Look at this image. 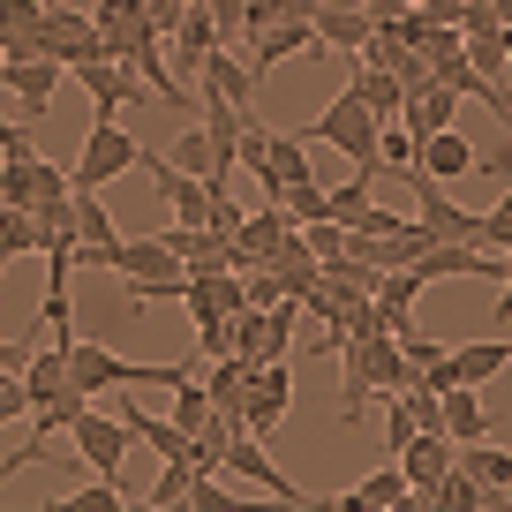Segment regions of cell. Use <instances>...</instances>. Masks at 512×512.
Here are the masks:
<instances>
[{
    "label": "cell",
    "mask_w": 512,
    "mask_h": 512,
    "mask_svg": "<svg viewBox=\"0 0 512 512\" xmlns=\"http://www.w3.org/2000/svg\"><path fill=\"white\" fill-rule=\"evenodd\" d=\"M166 422H174L181 437H196V430L211 422V392H204V384H189V377H181V384H174V415H166Z\"/></svg>",
    "instance_id": "cell-23"
},
{
    "label": "cell",
    "mask_w": 512,
    "mask_h": 512,
    "mask_svg": "<svg viewBox=\"0 0 512 512\" xmlns=\"http://www.w3.org/2000/svg\"><path fill=\"white\" fill-rule=\"evenodd\" d=\"M392 467H400V482H407V512H415L422 497L445 482V467H452V437H445V430H415L400 452H392Z\"/></svg>",
    "instance_id": "cell-9"
},
{
    "label": "cell",
    "mask_w": 512,
    "mask_h": 512,
    "mask_svg": "<svg viewBox=\"0 0 512 512\" xmlns=\"http://www.w3.org/2000/svg\"><path fill=\"white\" fill-rule=\"evenodd\" d=\"M61 354H68V377H76V392H91V400H106V392H128V384H166V392H174V384L189 377L181 362H121V354H113L98 332H76Z\"/></svg>",
    "instance_id": "cell-2"
},
{
    "label": "cell",
    "mask_w": 512,
    "mask_h": 512,
    "mask_svg": "<svg viewBox=\"0 0 512 512\" xmlns=\"http://www.w3.org/2000/svg\"><path fill=\"white\" fill-rule=\"evenodd\" d=\"M68 226H76V249H113L121 241V226L98 204V189H68Z\"/></svg>",
    "instance_id": "cell-17"
},
{
    "label": "cell",
    "mask_w": 512,
    "mask_h": 512,
    "mask_svg": "<svg viewBox=\"0 0 512 512\" xmlns=\"http://www.w3.org/2000/svg\"><path fill=\"white\" fill-rule=\"evenodd\" d=\"M181 505H196V512H219V505H234V490H226L219 475H204V467H196V475H189V490H181Z\"/></svg>",
    "instance_id": "cell-29"
},
{
    "label": "cell",
    "mask_w": 512,
    "mask_h": 512,
    "mask_svg": "<svg viewBox=\"0 0 512 512\" xmlns=\"http://www.w3.org/2000/svg\"><path fill=\"white\" fill-rule=\"evenodd\" d=\"M332 354H339V422H362L369 400L415 384V369H407V354L392 347V332H347Z\"/></svg>",
    "instance_id": "cell-1"
},
{
    "label": "cell",
    "mask_w": 512,
    "mask_h": 512,
    "mask_svg": "<svg viewBox=\"0 0 512 512\" xmlns=\"http://www.w3.org/2000/svg\"><path fill=\"white\" fill-rule=\"evenodd\" d=\"M166 166H174V174H196V181H204V174H211V136H204V128H189V136H174V151H166Z\"/></svg>",
    "instance_id": "cell-24"
},
{
    "label": "cell",
    "mask_w": 512,
    "mask_h": 512,
    "mask_svg": "<svg viewBox=\"0 0 512 512\" xmlns=\"http://www.w3.org/2000/svg\"><path fill=\"white\" fill-rule=\"evenodd\" d=\"M189 475H196V460H166L144 505H151V512H174V505H181V490H189Z\"/></svg>",
    "instance_id": "cell-25"
},
{
    "label": "cell",
    "mask_w": 512,
    "mask_h": 512,
    "mask_svg": "<svg viewBox=\"0 0 512 512\" xmlns=\"http://www.w3.org/2000/svg\"><path fill=\"white\" fill-rule=\"evenodd\" d=\"M46 0H0V38H38Z\"/></svg>",
    "instance_id": "cell-27"
},
{
    "label": "cell",
    "mask_w": 512,
    "mask_h": 512,
    "mask_svg": "<svg viewBox=\"0 0 512 512\" xmlns=\"http://www.w3.org/2000/svg\"><path fill=\"white\" fill-rule=\"evenodd\" d=\"M354 505H362V512H407V482H400V467L384 460L369 482H354Z\"/></svg>",
    "instance_id": "cell-22"
},
{
    "label": "cell",
    "mask_w": 512,
    "mask_h": 512,
    "mask_svg": "<svg viewBox=\"0 0 512 512\" xmlns=\"http://www.w3.org/2000/svg\"><path fill=\"white\" fill-rule=\"evenodd\" d=\"M415 166L430 181H467L475 174V144H467L460 128H430V136H415Z\"/></svg>",
    "instance_id": "cell-14"
},
{
    "label": "cell",
    "mask_w": 512,
    "mask_h": 512,
    "mask_svg": "<svg viewBox=\"0 0 512 512\" xmlns=\"http://www.w3.org/2000/svg\"><path fill=\"white\" fill-rule=\"evenodd\" d=\"M392 347H400V354H407V369H415V377H422V369H430L437 354H445V339H430V332H422V324H407V332H392Z\"/></svg>",
    "instance_id": "cell-28"
},
{
    "label": "cell",
    "mask_w": 512,
    "mask_h": 512,
    "mask_svg": "<svg viewBox=\"0 0 512 512\" xmlns=\"http://www.w3.org/2000/svg\"><path fill=\"white\" fill-rule=\"evenodd\" d=\"M121 430L136 437V445H151L159 460H189V437L174 430L166 415H151V407H136V400H121Z\"/></svg>",
    "instance_id": "cell-16"
},
{
    "label": "cell",
    "mask_w": 512,
    "mask_h": 512,
    "mask_svg": "<svg viewBox=\"0 0 512 512\" xmlns=\"http://www.w3.org/2000/svg\"><path fill=\"white\" fill-rule=\"evenodd\" d=\"M407 437H415V415H407V400H400V392H384V460H392V452H400Z\"/></svg>",
    "instance_id": "cell-30"
},
{
    "label": "cell",
    "mask_w": 512,
    "mask_h": 512,
    "mask_svg": "<svg viewBox=\"0 0 512 512\" xmlns=\"http://www.w3.org/2000/svg\"><path fill=\"white\" fill-rule=\"evenodd\" d=\"M369 204H377V174H362V166H354V181H324V219L332 226H354Z\"/></svg>",
    "instance_id": "cell-21"
},
{
    "label": "cell",
    "mask_w": 512,
    "mask_h": 512,
    "mask_svg": "<svg viewBox=\"0 0 512 512\" xmlns=\"http://www.w3.org/2000/svg\"><path fill=\"white\" fill-rule=\"evenodd\" d=\"M445 437H452V445H475V437H490L482 384H452V392H445Z\"/></svg>",
    "instance_id": "cell-19"
},
{
    "label": "cell",
    "mask_w": 512,
    "mask_h": 512,
    "mask_svg": "<svg viewBox=\"0 0 512 512\" xmlns=\"http://www.w3.org/2000/svg\"><path fill=\"white\" fill-rule=\"evenodd\" d=\"M61 76H68V68L46 61V53H31V61H0V98H16L31 121H46V113H53V91H61Z\"/></svg>",
    "instance_id": "cell-11"
},
{
    "label": "cell",
    "mask_w": 512,
    "mask_h": 512,
    "mask_svg": "<svg viewBox=\"0 0 512 512\" xmlns=\"http://www.w3.org/2000/svg\"><path fill=\"white\" fill-rule=\"evenodd\" d=\"M166 38H174V61H166V68H174V76H196V61L219 46V31H211V8H204V0H189Z\"/></svg>",
    "instance_id": "cell-15"
},
{
    "label": "cell",
    "mask_w": 512,
    "mask_h": 512,
    "mask_svg": "<svg viewBox=\"0 0 512 512\" xmlns=\"http://www.w3.org/2000/svg\"><path fill=\"white\" fill-rule=\"evenodd\" d=\"M136 159H144V144L121 128V113H91L83 151H76V166H68V189H113L121 174H136Z\"/></svg>",
    "instance_id": "cell-5"
},
{
    "label": "cell",
    "mask_w": 512,
    "mask_h": 512,
    "mask_svg": "<svg viewBox=\"0 0 512 512\" xmlns=\"http://www.w3.org/2000/svg\"><path fill=\"white\" fill-rule=\"evenodd\" d=\"M452 467H460L467 482H482V490H512V452L490 445V437H475V445H452Z\"/></svg>",
    "instance_id": "cell-18"
},
{
    "label": "cell",
    "mask_w": 512,
    "mask_h": 512,
    "mask_svg": "<svg viewBox=\"0 0 512 512\" xmlns=\"http://www.w3.org/2000/svg\"><path fill=\"white\" fill-rule=\"evenodd\" d=\"M196 83H204V98H226V106H241V113H256V98H264V76H256L234 46H211L204 61H196Z\"/></svg>",
    "instance_id": "cell-10"
},
{
    "label": "cell",
    "mask_w": 512,
    "mask_h": 512,
    "mask_svg": "<svg viewBox=\"0 0 512 512\" xmlns=\"http://www.w3.org/2000/svg\"><path fill=\"white\" fill-rule=\"evenodd\" d=\"M505 369H512V339H445V354L422 369V384H430V392H452V384H497Z\"/></svg>",
    "instance_id": "cell-6"
},
{
    "label": "cell",
    "mask_w": 512,
    "mask_h": 512,
    "mask_svg": "<svg viewBox=\"0 0 512 512\" xmlns=\"http://www.w3.org/2000/svg\"><path fill=\"white\" fill-rule=\"evenodd\" d=\"M475 241H482V249H512V181H505V189H497V204L482 211Z\"/></svg>",
    "instance_id": "cell-26"
},
{
    "label": "cell",
    "mask_w": 512,
    "mask_h": 512,
    "mask_svg": "<svg viewBox=\"0 0 512 512\" xmlns=\"http://www.w3.org/2000/svg\"><path fill=\"white\" fill-rule=\"evenodd\" d=\"M347 91H354V98H362V106H369V113H377V121H392V113H400V106H407V83H400V76H392V68H369V61H362V68H354V83H347Z\"/></svg>",
    "instance_id": "cell-20"
},
{
    "label": "cell",
    "mask_w": 512,
    "mask_h": 512,
    "mask_svg": "<svg viewBox=\"0 0 512 512\" xmlns=\"http://www.w3.org/2000/svg\"><path fill=\"white\" fill-rule=\"evenodd\" d=\"M106 279H128V302L136 309H151V302H181V279H189V264H181L174 249H166L159 234H144V241H113V264H106Z\"/></svg>",
    "instance_id": "cell-3"
},
{
    "label": "cell",
    "mask_w": 512,
    "mask_h": 512,
    "mask_svg": "<svg viewBox=\"0 0 512 512\" xmlns=\"http://www.w3.org/2000/svg\"><path fill=\"white\" fill-rule=\"evenodd\" d=\"M76 83L91 91V113H121V106H144V76H136L128 61H106V53H98V61H76Z\"/></svg>",
    "instance_id": "cell-13"
},
{
    "label": "cell",
    "mask_w": 512,
    "mask_h": 512,
    "mask_svg": "<svg viewBox=\"0 0 512 512\" xmlns=\"http://www.w3.org/2000/svg\"><path fill=\"white\" fill-rule=\"evenodd\" d=\"M377 128H384V121L362 106V98L339 91L332 106H324L317 121L302 128V144H309V151H339V159H354L362 174H377Z\"/></svg>",
    "instance_id": "cell-4"
},
{
    "label": "cell",
    "mask_w": 512,
    "mask_h": 512,
    "mask_svg": "<svg viewBox=\"0 0 512 512\" xmlns=\"http://www.w3.org/2000/svg\"><path fill=\"white\" fill-rule=\"evenodd\" d=\"M68 445L83 452V467H91V475H121V460H128V445H136V437L121 430V415H98V407H83L76 422H68Z\"/></svg>",
    "instance_id": "cell-8"
},
{
    "label": "cell",
    "mask_w": 512,
    "mask_h": 512,
    "mask_svg": "<svg viewBox=\"0 0 512 512\" xmlns=\"http://www.w3.org/2000/svg\"><path fill=\"white\" fill-rule=\"evenodd\" d=\"M38 53L46 61H61V68H76V61H98V31H91V16L83 8H46V23H38Z\"/></svg>",
    "instance_id": "cell-12"
},
{
    "label": "cell",
    "mask_w": 512,
    "mask_h": 512,
    "mask_svg": "<svg viewBox=\"0 0 512 512\" xmlns=\"http://www.w3.org/2000/svg\"><path fill=\"white\" fill-rule=\"evenodd\" d=\"M219 475L249 482V490H272L279 505H309V497H302V482H287V475H279L272 445H264V437H249V430H226V445H219Z\"/></svg>",
    "instance_id": "cell-7"
}]
</instances>
